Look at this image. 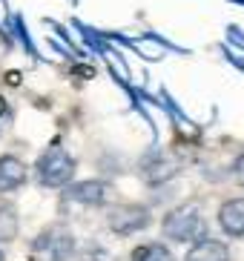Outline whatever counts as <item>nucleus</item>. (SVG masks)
<instances>
[{
    "mask_svg": "<svg viewBox=\"0 0 244 261\" xmlns=\"http://www.w3.org/2000/svg\"><path fill=\"white\" fill-rule=\"evenodd\" d=\"M161 230L169 241H178V244H192V241H199L204 238V218H201V210L196 204H181V207L169 210L164 215V224H161Z\"/></svg>",
    "mask_w": 244,
    "mask_h": 261,
    "instance_id": "1",
    "label": "nucleus"
},
{
    "mask_svg": "<svg viewBox=\"0 0 244 261\" xmlns=\"http://www.w3.org/2000/svg\"><path fill=\"white\" fill-rule=\"evenodd\" d=\"M35 172H38V181L43 187H49V190L66 187L72 181V175H75V158L61 144H52V146H46L43 155L38 158Z\"/></svg>",
    "mask_w": 244,
    "mask_h": 261,
    "instance_id": "2",
    "label": "nucleus"
},
{
    "mask_svg": "<svg viewBox=\"0 0 244 261\" xmlns=\"http://www.w3.org/2000/svg\"><path fill=\"white\" fill-rule=\"evenodd\" d=\"M72 253H75V238L63 224L43 230L32 241V258L35 261H66Z\"/></svg>",
    "mask_w": 244,
    "mask_h": 261,
    "instance_id": "3",
    "label": "nucleus"
},
{
    "mask_svg": "<svg viewBox=\"0 0 244 261\" xmlns=\"http://www.w3.org/2000/svg\"><path fill=\"white\" fill-rule=\"evenodd\" d=\"M150 210L141 207V204H118L107 213V224L115 236H132L138 230H147L150 227Z\"/></svg>",
    "mask_w": 244,
    "mask_h": 261,
    "instance_id": "4",
    "label": "nucleus"
},
{
    "mask_svg": "<svg viewBox=\"0 0 244 261\" xmlns=\"http://www.w3.org/2000/svg\"><path fill=\"white\" fill-rule=\"evenodd\" d=\"M107 195H109V187L104 181H78L72 184L66 192H63V198L66 201H75V204H84V207H101V204H107Z\"/></svg>",
    "mask_w": 244,
    "mask_h": 261,
    "instance_id": "5",
    "label": "nucleus"
},
{
    "mask_svg": "<svg viewBox=\"0 0 244 261\" xmlns=\"http://www.w3.org/2000/svg\"><path fill=\"white\" fill-rule=\"evenodd\" d=\"M26 175H29V169L20 158H15V155L0 158V192H15L17 187L26 184Z\"/></svg>",
    "mask_w": 244,
    "mask_h": 261,
    "instance_id": "6",
    "label": "nucleus"
},
{
    "mask_svg": "<svg viewBox=\"0 0 244 261\" xmlns=\"http://www.w3.org/2000/svg\"><path fill=\"white\" fill-rule=\"evenodd\" d=\"M218 224L222 230L233 238H244V198H230L218 210Z\"/></svg>",
    "mask_w": 244,
    "mask_h": 261,
    "instance_id": "7",
    "label": "nucleus"
},
{
    "mask_svg": "<svg viewBox=\"0 0 244 261\" xmlns=\"http://www.w3.org/2000/svg\"><path fill=\"white\" fill-rule=\"evenodd\" d=\"M187 261H230V250L224 241L204 236L199 241H192L190 253H187Z\"/></svg>",
    "mask_w": 244,
    "mask_h": 261,
    "instance_id": "8",
    "label": "nucleus"
},
{
    "mask_svg": "<svg viewBox=\"0 0 244 261\" xmlns=\"http://www.w3.org/2000/svg\"><path fill=\"white\" fill-rule=\"evenodd\" d=\"M141 172H144L147 184H161V181H169V178L178 172V161L164 158V155H150V158L141 164Z\"/></svg>",
    "mask_w": 244,
    "mask_h": 261,
    "instance_id": "9",
    "label": "nucleus"
},
{
    "mask_svg": "<svg viewBox=\"0 0 244 261\" xmlns=\"http://www.w3.org/2000/svg\"><path fill=\"white\" fill-rule=\"evenodd\" d=\"M17 210L12 204H0V244H6L17 236Z\"/></svg>",
    "mask_w": 244,
    "mask_h": 261,
    "instance_id": "10",
    "label": "nucleus"
},
{
    "mask_svg": "<svg viewBox=\"0 0 244 261\" xmlns=\"http://www.w3.org/2000/svg\"><path fill=\"white\" fill-rule=\"evenodd\" d=\"M132 261H176V258H173V253L164 244H141L135 247Z\"/></svg>",
    "mask_w": 244,
    "mask_h": 261,
    "instance_id": "11",
    "label": "nucleus"
},
{
    "mask_svg": "<svg viewBox=\"0 0 244 261\" xmlns=\"http://www.w3.org/2000/svg\"><path fill=\"white\" fill-rule=\"evenodd\" d=\"M9 123H12V107H9L6 98L0 95V135H3V129H6Z\"/></svg>",
    "mask_w": 244,
    "mask_h": 261,
    "instance_id": "12",
    "label": "nucleus"
},
{
    "mask_svg": "<svg viewBox=\"0 0 244 261\" xmlns=\"http://www.w3.org/2000/svg\"><path fill=\"white\" fill-rule=\"evenodd\" d=\"M233 175H236V181L244 187V152L238 155V158H236V164H233Z\"/></svg>",
    "mask_w": 244,
    "mask_h": 261,
    "instance_id": "13",
    "label": "nucleus"
},
{
    "mask_svg": "<svg viewBox=\"0 0 244 261\" xmlns=\"http://www.w3.org/2000/svg\"><path fill=\"white\" fill-rule=\"evenodd\" d=\"M0 261H6V255H3V250H0Z\"/></svg>",
    "mask_w": 244,
    "mask_h": 261,
    "instance_id": "14",
    "label": "nucleus"
}]
</instances>
